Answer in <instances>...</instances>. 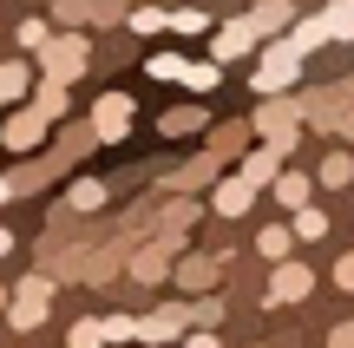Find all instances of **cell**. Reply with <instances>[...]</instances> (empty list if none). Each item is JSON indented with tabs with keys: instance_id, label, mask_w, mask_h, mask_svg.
Wrapping results in <instances>:
<instances>
[{
	"instance_id": "6da1fadb",
	"label": "cell",
	"mask_w": 354,
	"mask_h": 348,
	"mask_svg": "<svg viewBox=\"0 0 354 348\" xmlns=\"http://www.w3.org/2000/svg\"><path fill=\"white\" fill-rule=\"evenodd\" d=\"M33 66L46 79H66V86H73V79H86V66H92V39L79 33V26H53V39L33 53Z\"/></svg>"
},
{
	"instance_id": "7a4b0ae2",
	"label": "cell",
	"mask_w": 354,
	"mask_h": 348,
	"mask_svg": "<svg viewBox=\"0 0 354 348\" xmlns=\"http://www.w3.org/2000/svg\"><path fill=\"white\" fill-rule=\"evenodd\" d=\"M250 125H256V138H263V145H276V152L289 158L295 145H302V105H295V99H282V92H269V99L256 105V118H250Z\"/></svg>"
},
{
	"instance_id": "3957f363",
	"label": "cell",
	"mask_w": 354,
	"mask_h": 348,
	"mask_svg": "<svg viewBox=\"0 0 354 348\" xmlns=\"http://www.w3.org/2000/svg\"><path fill=\"white\" fill-rule=\"evenodd\" d=\"M295 79H302V53L289 46V33L263 39V46H256V79H250V86H256V92L269 99V92H289Z\"/></svg>"
},
{
	"instance_id": "277c9868",
	"label": "cell",
	"mask_w": 354,
	"mask_h": 348,
	"mask_svg": "<svg viewBox=\"0 0 354 348\" xmlns=\"http://www.w3.org/2000/svg\"><path fill=\"white\" fill-rule=\"evenodd\" d=\"M46 131H53V118L39 112V105H7V112H0V145H7L13 158H39L46 152Z\"/></svg>"
},
{
	"instance_id": "5b68a950",
	"label": "cell",
	"mask_w": 354,
	"mask_h": 348,
	"mask_svg": "<svg viewBox=\"0 0 354 348\" xmlns=\"http://www.w3.org/2000/svg\"><path fill=\"white\" fill-rule=\"evenodd\" d=\"M308 296H315V270L295 263V257H282L276 270H269V283H263V302H269V309H295V302H308Z\"/></svg>"
},
{
	"instance_id": "8992f818",
	"label": "cell",
	"mask_w": 354,
	"mask_h": 348,
	"mask_svg": "<svg viewBox=\"0 0 354 348\" xmlns=\"http://www.w3.org/2000/svg\"><path fill=\"white\" fill-rule=\"evenodd\" d=\"M190 329H197V315H190V302H184V296H177V302H158L151 315H138V342H145V348L184 342Z\"/></svg>"
},
{
	"instance_id": "52a82bcc",
	"label": "cell",
	"mask_w": 354,
	"mask_h": 348,
	"mask_svg": "<svg viewBox=\"0 0 354 348\" xmlns=\"http://www.w3.org/2000/svg\"><path fill=\"white\" fill-rule=\"evenodd\" d=\"M256 46H263V26H256V13H236V20L210 26V59H223V66L250 59Z\"/></svg>"
},
{
	"instance_id": "ba28073f",
	"label": "cell",
	"mask_w": 354,
	"mask_h": 348,
	"mask_svg": "<svg viewBox=\"0 0 354 348\" xmlns=\"http://www.w3.org/2000/svg\"><path fill=\"white\" fill-rule=\"evenodd\" d=\"M131 125H138L131 92H99V105H92V131H99V145H125Z\"/></svg>"
},
{
	"instance_id": "9c48e42d",
	"label": "cell",
	"mask_w": 354,
	"mask_h": 348,
	"mask_svg": "<svg viewBox=\"0 0 354 348\" xmlns=\"http://www.w3.org/2000/svg\"><path fill=\"white\" fill-rule=\"evenodd\" d=\"M46 309H53V276H20V289H13V302H7V322L26 336V329L46 322Z\"/></svg>"
},
{
	"instance_id": "30bf717a",
	"label": "cell",
	"mask_w": 354,
	"mask_h": 348,
	"mask_svg": "<svg viewBox=\"0 0 354 348\" xmlns=\"http://www.w3.org/2000/svg\"><path fill=\"white\" fill-rule=\"evenodd\" d=\"M250 204H256V184L243 178V171H216V184H210V210L216 217H243Z\"/></svg>"
},
{
	"instance_id": "8fae6325",
	"label": "cell",
	"mask_w": 354,
	"mask_h": 348,
	"mask_svg": "<svg viewBox=\"0 0 354 348\" xmlns=\"http://www.w3.org/2000/svg\"><path fill=\"white\" fill-rule=\"evenodd\" d=\"M125 276H131V283H171V244H165V237H151V244H145V250H131V257H125Z\"/></svg>"
},
{
	"instance_id": "7c38bea8",
	"label": "cell",
	"mask_w": 354,
	"mask_h": 348,
	"mask_svg": "<svg viewBox=\"0 0 354 348\" xmlns=\"http://www.w3.org/2000/svg\"><path fill=\"white\" fill-rule=\"evenodd\" d=\"M190 223H197V197L190 191H177L165 210H158V223H151V237H165L171 250H184V237H190Z\"/></svg>"
},
{
	"instance_id": "4fadbf2b",
	"label": "cell",
	"mask_w": 354,
	"mask_h": 348,
	"mask_svg": "<svg viewBox=\"0 0 354 348\" xmlns=\"http://www.w3.org/2000/svg\"><path fill=\"white\" fill-rule=\"evenodd\" d=\"M216 276H223V257H184V263H171V283L190 289V296L216 289Z\"/></svg>"
},
{
	"instance_id": "5bb4252c",
	"label": "cell",
	"mask_w": 354,
	"mask_h": 348,
	"mask_svg": "<svg viewBox=\"0 0 354 348\" xmlns=\"http://www.w3.org/2000/svg\"><path fill=\"white\" fill-rule=\"evenodd\" d=\"M26 105H39V112L59 125V118L73 112V86H66V79H46V73H39V79H33V92H26Z\"/></svg>"
},
{
	"instance_id": "9a60e30c",
	"label": "cell",
	"mask_w": 354,
	"mask_h": 348,
	"mask_svg": "<svg viewBox=\"0 0 354 348\" xmlns=\"http://www.w3.org/2000/svg\"><path fill=\"white\" fill-rule=\"evenodd\" d=\"M315 184H322V191H348V184H354V145H328V152H322Z\"/></svg>"
},
{
	"instance_id": "2e32d148",
	"label": "cell",
	"mask_w": 354,
	"mask_h": 348,
	"mask_svg": "<svg viewBox=\"0 0 354 348\" xmlns=\"http://www.w3.org/2000/svg\"><path fill=\"white\" fill-rule=\"evenodd\" d=\"M269 191H276V204H282V217H289V210H302L308 197H315V178H308V171H289V165H282V171H276V184H269Z\"/></svg>"
},
{
	"instance_id": "e0dca14e",
	"label": "cell",
	"mask_w": 354,
	"mask_h": 348,
	"mask_svg": "<svg viewBox=\"0 0 354 348\" xmlns=\"http://www.w3.org/2000/svg\"><path fill=\"white\" fill-rule=\"evenodd\" d=\"M236 171H243V178L256 184V191H269V184H276V171H282V152H276V145H250Z\"/></svg>"
},
{
	"instance_id": "ac0fdd59",
	"label": "cell",
	"mask_w": 354,
	"mask_h": 348,
	"mask_svg": "<svg viewBox=\"0 0 354 348\" xmlns=\"http://www.w3.org/2000/svg\"><path fill=\"white\" fill-rule=\"evenodd\" d=\"M33 79H39L33 53H13V59H0V92H7V99H26V92H33Z\"/></svg>"
},
{
	"instance_id": "d6986e66",
	"label": "cell",
	"mask_w": 354,
	"mask_h": 348,
	"mask_svg": "<svg viewBox=\"0 0 354 348\" xmlns=\"http://www.w3.org/2000/svg\"><path fill=\"white\" fill-rule=\"evenodd\" d=\"M223 73H230V66L203 53V59H184V79H177V86H184V92H197V99H203V92H216V86H223Z\"/></svg>"
},
{
	"instance_id": "ffe728a7",
	"label": "cell",
	"mask_w": 354,
	"mask_h": 348,
	"mask_svg": "<svg viewBox=\"0 0 354 348\" xmlns=\"http://www.w3.org/2000/svg\"><path fill=\"white\" fill-rule=\"evenodd\" d=\"M328 39H335L328 13H308V20H295V26H289V46L302 53V59H308V53H315V46H328Z\"/></svg>"
},
{
	"instance_id": "44dd1931",
	"label": "cell",
	"mask_w": 354,
	"mask_h": 348,
	"mask_svg": "<svg viewBox=\"0 0 354 348\" xmlns=\"http://www.w3.org/2000/svg\"><path fill=\"white\" fill-rule=\"evenodd\" d=\"M289 223H295V244H322V237L335 230V223H328V210H322L315 197H308L302 210H289Z\"/></svg>"
},
{
	"instance_id": "7402d4cb",
	"label": "cell",
	"mask_w": 354,
	"mask_h": 348,
	"mask_svg": "<svg viewBox=\"0 0 354 348\" xmlns=\"http://www.w3.org/2000/svg\"><path fill=\"white\" fill-rule=\"evenodd\" d=\"M250 138H256V125H250V118H230V125H216L210 152H216V158H243V152H250Z\"/></svg>"
},
{
	"instance_id": "603a6c76",
	"label": "cell",
	"mask_w": 354,
	"mask_h": 348,
	"mask_svg": "<svg viewBox=\"0 0 354 348\" xmlns=\"http://www.w3.org/2000/svg\"><path fill=\"white\" fill-rule=\"evenodd\" d=\"M256 250H263L269 263L295 257V223H289V217H282V223H263V230H256Z\"/></svg>"
},
{
	"instance_id": "cb8c5ba5",
	"label": "cell",
	"mask_w": 354,
	"mask_h": 348,
	"mask_svg": "<svg viewBox=\"0 0 354 348\" xmlns=\"http://www.w3.org/2000/svg\"><path fill=\"white\" fill-rule=\"evenodd\" d=\"M158 131H165V138H197L203 131V105H171V112L158 118Z\"/></svg>"
},
{
	"instance_id": "d4e9b609",
	"label": "cell",
	"mask_w": 354,
	"mask_h": 348,
	"mask_svg": "<svg viewBox=\"0 0 354 348\" xmlns=\"http://www.w3.org/2000/svg\"><path fill=\"white\" fill-rule=\"evenodd\" d=\"M125 33L158 39V33H171V13H165V7H131V13H125Z\"/></svg>"
},
{
	"instance_id": "484cf974",
	"label": "cell",
	"mask_w": 354,
	"mask_h": 348,
	"mask_svg": "<svg viewBox=\"0 0 354 348\" xmlns=\"http://www.w3.org/2000/svg\"><path fill=\"white\" fill-rule=\"evenodd\" d=\"M66 197H73V210H105V197H112V178H79Z\"/></svg>"
},
{
	"instance_id": "4316f807",
	"label": "cell",
	"mask_w": 354,
	"mask_h": 348,
	"mask_svg": "<svg viewBox=\"0 0 354 348\" xmlns=\"http://www.w3.org/2000/svg\"><path fill=\"white\" fill-rule=\"evenodd\" d=\"M216 171H223V158H216V152H203L190 171H177V178H171V191H197V184H210Z\"/></svg>"
},
{
	"instance_id": "83f0119b",
	"label": "cell",
	"mask_w": 354,
	"mask_h": 348,
	"mask_svg": "<svg viewBox=\"0 0 354 348\" xmlns=\"http://www.w3.org/2000/svg\"><path fill=\"white\" fill-rule=\"evenodd\" d=\"M210 26H216V20H210L203 7H177V13H171V33H177V39H197V33H210Z\"/></svg>"
},
{
	"instance_id": "f1b7e54d",
	"label": "cell",
	"mask_w": 354,
	"mask_h": 348,
	"mask_svg": "<svg viewBox=\"0 0 354 348\" xmlns=\"http://www.w3.org/2000/svg\"><path fill=\"white\" fill-rule=\"evenodd\" d=\"M13 39H20V53H39V46L53 39V20H39V13H33V20H20V26H13Z\"/></svg>"
},
{
	"instance_id": "f546056e",
	"label": "cell",
	"mask_w": 354,
	"mask_h": 348,
	"mask_svg": "<svg viewBox=\"0 0 354 348\" xmlns=\"http://www.w3.org/2000/svg\"><path fill=\"white\" fill-rule=\"evenodd\" d=\"M53 26H92V0H53Z\"/></svg>"
},
{
	"instance_id": "4dcf8cb0",
	"label": "cell",
	"mask_w": 354,
	"mask_h": 348,
	"mask_svg": "<svg viewBox=\"0 0 354 348\" xmlns=\"http://www.w3.org/2000/svg\"><path fill=\"white\" fill-rule=\"evenodd\" d=\"M145 73L165 79V86H177V79H184V53H151V59H145Z\"/></svg>"
},
{
	"instance_id": "1f68e13d",
	"label": "cell",
	"mask_w": 354,
	"mask_h": 348,
	"mask_svg": "<svg viewBox=\"0 0 354 348\" xmlns=\"http://www.w3.org/2000/svg\"><path fill=\"white\" fill-rule=\"evenodd\" d=\"M328 26H335V39H354V0H328Z\"/></svg>"
},
{
	"instance_id": "d6a6232c",
	"label": "cell",
	"mask_w": 354,
	"mask_h": 348,
	"mask_svg": "<svg viewBox=\"0 0 354 348\" xmlns=\"http://www.w3.org/2000/svg\"><path fill=\"white\" fill-rule=\"evenodd\" d=\"M66 348H105V322H73L66 329Z\"/></svg>"
},
{
	"instance_id": "836d02e7",
	"label": "cell",
	"mask_w": 354,
	"mask_h": 348,
	"mask_svg": "<svg viewBox=\"0 0 354 348\" xmlns=\"http://www.w3.org/2000/svg\"><path fill=\"white\" fill-rule=\"evenodd\" d=\"M99 322H105V342H118V348L138 342V315H99Z\"/></svg>"
},
{
	"instance_id": "e575fe53",
	"label": "cell",
	"mask_w": 354,
	"mask_h": 348,
	"mask_svg": "<svg viewBox=\"0 0 354 348\" xmlns=\"http://www.w3.org/2000/svg\"><path fill=\"white\" fill-rule=\"evenodd\" d=\"M190 315H197V329H216V315H223V302H216V296H197V302H190Z\"/></svg>"
},
{
	"instance_id": "d590c367",
	"label": "cell",
	"mask_w": 354,
	"mask_h": 348,
	"mask_svg": "<svg viewBox=\"0 0 354 348\" xmlns=\"http://www.w3.org/2000/svg\"><path fill=\"white\" fill-rule=\"evenodd\" d=\"M92 20H99V26H118V20H125V0H92Z\"/></svg>"
},
{
	"instance_id": "8d00e7d4",
	"label": "cell",
	"mask_w": 354,
	"mask_h": 348,
	"mask_svg": "<svg viewBox=\"0 0 354 348\" xmlns=\"http://www.w3.org/2000/svg\"><path fill=\"white\" fill-rule=\"evenodd\" d=\"M335 289H348V296H354V250H348V257H335Z\"/></svg>"
},
{
	"instance_id": "74e56055",
	"label": "cell",
	"mask_w": 354,
	"mask_h": 348,
	"mask_svg": "<svg viewBox=\"0 0 354 348\" xmlns=\"http://www.w3.org/2000/svg\"><path fill=\"white\" fill-rule=\"evenodd\" d=\"M328 348H354V322H335L328 329Z\"/></svg>"
},
{
	"instance_id": "f35d334b",
	"label": "cell",
	"mask_w": 354,
	"mask_h": 348,
	"mask_svg": "<svg viewBox=\"0 0 354 348\" xmlns=\"http://www.w3.org/2000/svg\"><path fill=\"white\" fill-rule=\"evenodd\" d=\"M13 197H20V184H13V178H7V171H0V210H7V204H13Z\"/></svg>"
},
{
	"instance_id": "ab89813d",
	"label": "cell",
	"mask_w": 354,
	"mask_h": 348,
	"mask_svg": "<svg viewBox=\"0 0 354 348\" xmlns=\"http://www.w3.org/2000/svg\"><path fill=\"white\" fill-rule=\"evenodd\" d=\"M7 257H13V230L0 223V263H7Z\"/></svg>"
},
{
	"instance_id": "60d3db41",
	"label": "cell",
	"mask_w": 354,
	"mask_h": 348,
	"mask_svg": "<svg viewBox=\"0 0 354 348\" xmlns=\"http://www.w3.org/2000/svg\"><path fill=\"white\" fill-rule=\"evenodd\" d=\"M7 302H13V289H7V283H0V315H7Z\"/></svg>"
},
{
	"instance_id": "b9f144b4",
	"label": "cell",
	"mask_w": 354,
	"mask_h": 348,
	"mask_svg": "<svg viewBox=\"0 0 354 348\" xmlns=\"http://www.w3.org/2000/svg\"><path fill=\"white\" fill-rule=\"evenodd\" d=\"M165 348H197V342H190V336H184V342H165Z\"/></svg>"
},
{
	"instance_id": "7bdbcfd3",
	"label": "cell",
	"mask_w": 354,
	"mask_h": 348,
	"mask_svg": "<svg viewBox=\"0 0 354 348\" xmlns=\"http://www.w3.org/2000/svg\"><path fill=\"white\" fill-rule=\"evenodd\" d=\"M7 105H13V99H7V92H0V112H7Z\"/></svg>"
}]
</instances>
